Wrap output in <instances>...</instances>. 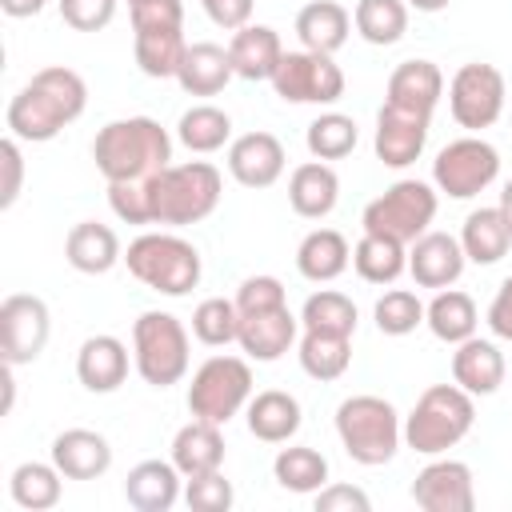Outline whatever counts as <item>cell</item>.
I'll use <instances>...</instances> for the list:
<instances>
[{"label":"cell","instance_id":"cell-29","mask_svg":"<svg viewBox=\"0 0 512 512\" xmlns=\"http://www.w3.org/2000/svg\"><path fill=\"white\" fill-rule=\"evenodd\" d=\"M64 256L76 272L84 276H104L116 260H120V240L108 224H96V220H80L68 228L64 236Z\"/></svg>","mask_w":512,"mask_h":512},{"label":"cell","instance_id":"cell-57","mask_svg":"<svg viewBox=\"0 0 512 512\" xmlns=\"http://www.w3.org/2000/svg\"><path fill=\"white\" fill-rule=\"evenodd\" d=\"M132 4H140V0H128V8H132Z\"/></svg>","mask_w":512,"mask_h":512},{"label":"cell","instance_id":"cell-48","mask_svg":"<svg viewBox=\"0 0 512 512\" xmlns=\"http://www.w3.org/2000/svg\"><path fill=\"white\" fill-rule=\"evenodd\" d=\"M128 12H132V28H184L180 0H140Z\"/></svg>","mask_w":512,"mask_h":512},{"label":"cell","instance_id":"cell-32","mask_svg":"<svg viewBox=\"0 0 512 512\" xmlns=\"http://www.w3.org/2000/svg\"><path fill=\"white\" fill-rule=\"evenodd\" d=\"M508 244H512V228H508L500 204L496 208L468 212V220L460 228V248H464V256L472 264H496V260H504L508 256Z\"/></svg>","mask_w":512,"mask_h":512},{"label":"cell","instance_id":"cell-42","mask_svg":"<svg viewBox=\"0 0 512 512\" xmlns=\"http://www.w3.org/2000/svg\"><path fill=\"white\" fill-rule=\"evenodd\" d=\"M236 332H240V308H236V300L208 296V300L196 304V312H192V336L200 344L224 348V344L236 340Z\"/></svg>","mask_w":512,"mask_h":512},{"label":"cell","instance_id":"cell-18","mask_svg":"<svg viewBox=\"0 0 512 512\" xmlns=\"http://www.w3.org/2000/svg\"><path fill=\"white\" fill-rule=\"evenodd\" d=\"M464 248L456 236L448 232H424L420 240H412L408 248V272L420 288H448L460 280L464 272Z\"/></svg>","mask_w":512,"mask_h":512},{"label":"cell","instance_id":"cell-53","mask_svg":"<svg viewBox=\"0 0 512 512\" xmlns=\"http://www.w3.org/2000/svg\"><path fill=\"white\" fill-rule=\"evenodd\" d=\"M44 4H48V0H0V8H4L8 16H16V20H24V16H36Z\"/></svg>","mask_w":512,"mask_h":512},{"label":"cell","instance_id":"cell-27","mask_svg":"<svg viewBox=\"0 0 512 512\" xmlns=\"http://www.w3.org/2000/svg\"><path fill=\"white\" fill-rule=\"evenodd\" d=\"M232 76H236V72H232L228 48H220V44H212V40L188 44V48H184V60H180V68H176V80H180V88H184L188 96H216V92H224V84H228Z\"/></svg>","mask_w":512,"mask_h":512},{"label":"cell","instance_id":"cell-45","mask_svg":"<svg viewBox=\"0 0 512 512\" xmlns=\"http://www.w3.org/2000/svg\"><path fill=\"white\" fill-rule=\"evenodd\" d=\"M184 500H188L192 512H228L236 496H232V484L220 472H204V476H188Z\"/></svg>","mask_w":512,"mask_h":512},{"label":"cell","instance_id":"cell-38","mask_svg":"<svg viewBox=\"0 0 512 512\" xmlns=\"http://www.w3.org/2000/svg\"><path fill=\"white\" fill-rule=\"evenodd\" d=\"M228 136H232V120H228V112L216 108V104H192V108L180 116V124H176V140H180L188 152H200V156L224 148Z\"/></svg>","mask_w":512,"mask_h":512},{"label":"cell","instance_id":"cell-9","mask_svg":"<svg viewBox=\"0 0 512 512\" xmlns=\"http://www.w3.org/2000/svg\"><path fill=\"white\" fill-rule=\"evenodd\" d=\"M436 216V192L424 180H396L392 188H384V196H376L364 208V232L376 236H392L400 244H412L428 232Z\"/></svg>","mask_w":512,"mask_h":512},{"label":"cell","instance_id":"cell-36","mask_svg":"<svg viewBox=\"0 0 512 512\" xmlns=\"http://www.w3.org/2000/svg\"><path fill=\"white\" fill-rule=\"evenodd\" d=\"M272 476L284 492H296V496H308V492H320L328 484V460L316 452V448H304V444H292V448H280L276 460H272Z\"/></svg>","mask_w":512,"mask_h":512},{"label":"cell","instance_id":"cell-40","mask_svg":"<svg viewBox=\"0 0 512 512\" xmlns=\"http://www.w3.org/2000/svg\"><path fill=\"white\" fill-rule=\"evenodd\" d=\"M352 364V336H328V332H304L300 340V368L312 380H340Z\"/></svg>","mask_w":512,"mask_h":512},{"label":"cell","instance_id":"cell-49","mask_svg":"<svg viewBox=\"0 0 512 512\" xmlns=\"http://www.w3.org/2000/svg\"><path fill=\"white\" fill-rule=\"evenodd\" d=\"M0 168H4V184H0V208H12L24 184V156H20V140L8 136L0 140Z\"/></svg>","mask_w":512,"mask_h":512},{"label":"cell","instance_id":"cell-10","mask_svg":"<svg viewBox=\"0 0 512 512\" xmlns=\"http://www.w3.org/2000/svg\"><path fill=\"white\" fill-rule=\"evenodd\" d=\"M496 176H500V152L480 136H460L444 144L432 160V184L452 200L480 196Z\"/></svg>","mask_w":512,"mask_h":512},{"label":"cell","instance_id":"cell-51","mask_svg":"<svg viewBox=\"0 0 512 512\" xmlns=\"http://www.w3.org/2000/svg\"><path fill=\"white\" fill-rule=\"evenodd\" d=\"M200 4H204L208 20L216 28H228V32H236L252 20V0H200Z\"/></svg>","mask_w":512,"mask_h":512},{"label":"cell","instance_id":"cell-44","mask_svg":"<svg viewBox=\"0 0 512 512\" xmlns=\"http://www.w3.org/2000/svg\"><path fill=\"white\" fill-rule=\"evenodd\" d=\"M372 316H376V328L384 336H408V332H416V324H424V304L408 288H388L376 300Z\"/></svg>","mask_w":512,"mask_h":512},{"label":"cell","instance_id":"cell-20","mask_svg":"<svg viewBox=\"0 0 512 512\" xmlns=\"http://www.w3.org/2000/svg\"><path fill=\"white\" fill-rule=\"evenodd\" d=\"M384 96H388L384 104H392V108L432 116V108L444 96V76H440V68L432 60H404V64L392 68Z\"/></svg>","mask_w":512,"mask_h":512},{"label":"cell","instance_id":"cell-39","mask_svg":"<svg viewBox=\"0 0 512 512\" xmlns=\"http://www.w3.org/2000/svg\"><path fill=\"white\" fill-rule=\"evenodd\" d=\"M300 324L304 332H328V336H352L356 332V304L336 292V288H320L304 300L300 308Z\"/></svg>","mask_w":512,"mask_h":512},{"label":"cell","instance_id":"cell-43","mask_svg":"<svg viewBox=\"0 0 512 512\" xmlns=\"http://www.w3.org/2000/svg\"><path fill=\"white\" fill-rule=\"evenodd\" d=\"M308 152L316 160H344L356 148V120L344 112H320L308 124Z\"/></svg>","mask_w":512,"mask_h":512},{"label":"cell","instance_id":"cell-35","mask_svg":"<svg viewBox=\"0 0 512 512\" xmlns=\"http://www.w3.org/2000/svg\"><path fill=\"white\" fill-rule=\"evenodd\" d=\"M408 244L392 240V236H376V232H364L360 244L352 248V268L360 280L368 284H392L404 268H408Z\"/></svg>","mask_w":512,"mask_h":512},{"label":"cell","instance_id":"cell-23","mask_svg":"<svg viewBox=\"0 0 512 512\" xmlns=\"http://www.w3.org/2000/svg\"><path fill=\"white\" fill-rule=\"evenodd\" d=\"M76 376L88 392H116L128 376V348L108 332L88 336L76 352Z\"/></svg>","mask_w":512,"mask_h":512},{"label":"cell","instance_id":"cell-5","mask_svg":"<svg viewBox=\"0 0 512 512\" xmlns=\"http://www.w3.org/2000/svg\"><path fill=\"white\" fill-rule=\"evenodd\" d=\"M336 436L344 444V452L364 464V468H376V464H388L404 440V428H400V416L396 408L384 400V396H348L340 400L336 408Z\"/></svg>","mask_w":512,"mask_h":512},{"label":"cell","instance_id":"cell-16","mask_svg":"<svg viewBox=\"0 0 512 512\" xmlns=\"http://www.w3.org/2000/svg\"><path fill=\"white\" fill-rule=\"evenodd\" d=\"M228 172L244 188H272L284 176V144L272 132H244L228 144Z\"/></svg>","mask_w":512,"mask_h":512},{"label":"cell","instance_id":"cell-28","mask_svg":"<svg viewBox=\"0 0 512 512\" xmlns=\"http://www.w3.org/2000/svg\"><path fill=\"white\" fill-rule=\"evenodd\" d=\"M348 32H352V16H348V8L336 4V0H312V4H304V8L296 12V36H300V44H304L308 52L332 56V52L344 48Z\"/></svg>","mask_w":512,"mask_h":512},{"label":"cell","instance_id":"cell-12","mask_svg":"<svg viewBox=\"0 0 512 512\" xmlns=\"http://www.w3.org/2000/svg\"><path fill=\"white\" fill-rule=\"evenodd\" d=\"M504 76L496 64H460L452 84H448V108H452V120L468 132H480V128H492L504 112Z\"/></svg>","mask_w":512,"mask_h":512},{"label":"cell","instance_id":"cell-3","mask_svg":"<svg viewBox=\"0 0 512 512\" xmlns=\"http://www.w3.org/2000/svg\"><path fill=\"white\" fill-rule=\"evenodd\" d=\"M220 172L208 160H188V164H168L156 176L144 180L148 192V224H200L204 216L216 212L220 204Z\"/></svg>","mask_w":512,"mask_h":512},{"label":"cell","instance_id":"cell-21","mask_svg":"<svg viewBox=\"0 0 512 512\" xmlns=\"http://www.w3.org/2000/svg\"><path fill=\"white\" fill-rule=\"evenodd\" d=\"M452 380L472 396H492L504 384V352L480 336L460 340L452 352Z\"/></svg>","mask_w":512,"mask_h":512},{"label":"cell","instance_id":"cell-15","mask_svg":"<svg viewBox=\"0 0 512 512\" xmlns=\"http://www.w3.org/2000/svg\"><path fill=\"white\" fill-rule=\"evenodd\" d=\"M428 124H432V116H420V112H404V108L384 104L380 116H376V140H372L376 160L388 164V168L416 164V156L428 144Z\"/></svg>","mask_w":512,"mask_h":512},{"label":"cell","instance_id":"cell-31","mask_svg":"<svg viewBox=\"0 0 512 512\" xmlns=\"http://www.w3.org/2000/svg\"><path fill=\"white\" fill-rule=\"evenodd\" d=\"M348 264H352V248H348V240H344L336 228H312V232L300 240V248H296V268H300V276L312 280V284L336 280Z\"/></svg>","mask_w":512,"mask_h":512},{"label":"cell","instance_id":"cell-2","mask_svg":"<svg viewBox=\"0 0 512 512\" xmlns=\"http://www.w3.org/2000/svg\"><path fill=\"white\" fill-rule=\"evenodd\" d=\"M92 160L108 184L116 180H148L172 160V136L152 116L108 120L92 140Z\"/></svg>","mask_w":512,"mask_h":512},{"label":"cell","instance_id":"cell-55","mask_svg":"<svg viewBox=\"0 0 512 512\" xmlns=\"http://www.w3.org/2000/svg\"><path fill=\"white\" fill-rule=\"evenodd\" d=\"M408 8H416V12H440V8H448L452 0H404Z\"/></svg>","mask_w":512,"mask_h":512},{"label":"cell","instance_id":"cell-46","mask_svg":"<svg viewBox=\"0 0 512 512\" xmlns=\"http://www.w3.org/2000/svg\"><path fill=\"white\" fill-rule=\"evenodd\" d=\"M116 16V0H60V20L76 32H100Z\"/></svg>","mask_w":512,"mask_h":512},{"label":"cell","instance_id":"cell-56","mask_svg":"<svg viewBox=\"0 0 512 512\" xmlns=\"http://www.w3.org/2000/svg\"><path fill=\"white\" fill-rule=\"evenodd\" d=\"M500 212H504V220H508V228H512V180H508L504 192H500Z\"/></svg>","mask_w":512,"mask_h":512},{"label":"cell","instance_id":"cell-1","mask_svg":"<svg viewBox=\"0 0 512 512\" xmlns=\"http://www.w3.org/2000/svg\"><path fill=\"white\" fill-rule=\"evenodd\" d=\"M88 108V84L80 80V72L52 64L40 68L8 104V132L16 140H32L44 144L52 136H60L72 120H80Z\"/></svg>","mask_w":512,"mask_h":512},{"label":"cell","instance_id":"cell-52","mask_svg":"<svg viewBox=\"0 0 512 512\" xmlns=\"http://www.w3.org/2000/svg\"><path fill=\"white\" fill-rule=\"evenodd\" d=\"M488 328L500 340H512V276H504V284L496 288L492 304H488Z\"/></svg>","mask_w":512,"mask_h":512},{"label":"cell","instance_id":"cell-54","mask_svg":"<svg viewBox=\"0 0 512 512\" xmlns=\"http://www.w3.org/2000/svg\"><path fill=\"white\" fill-rule=\"evenodd\" d=\"M0 384H4V416L12 412V400H16V380H12V364H4L0 372Z\"/></svg>","mask_w":512,"mask_h":512},{"label":"cell","instance_id":"cell-8","mask_svg":"<svg viewBox=\"0 0 512 512\" xmlns=\"http://www.w3.org/2000/svg\"><path fill=\"white\" fill-rule=\"evenodd\" d=\"M252 400V368L240 356H208L188 384V412L212 424H228Z\"/></svg>","mask_w":512,"mask_h":512},{"label":"cell","instance_id":"cell-6","mask_svg":"<svg viewBox=\"0 0 512 512\" xmlns=\"http://www.w3.org/2000/svg\"><path fill=\"white\" fill-rule=\"evenodd\" d=\"M128 272L164 296H188L200 284V252L176 232H144L124 252Z\"/></svg>","mask_w":512,"mask_h":512},{"label":"cell","instance_id":"cell-11","mask_svg":"<svg viewBox=\"0 0 512 512\" xmlns=\"http://www.w3.org/2000/svg\"><path fill=\"white\" fill-rule=\"evenodd\" d=\"M272 88L284 104H336L344 96V72L332 56L300 48L280 56L272 72Z\"/></svg>","mask_w":512,"mask_h":512},{"label":"cell","instance_id":"cell-25","mask_svg":"<svg viewBox=\"0 0 512 512\" xmlns=\"http://www.w3.org/2000/svg\"><path fill=\"white\" fill-rule=\"evenodd\" d=\"M172 464L180 468V476H204V472H220L224 464V436H220V424L212 420H200L192 416L176 440H172Z\"/></svg>","mask_w":512,"mask_h":512},{"label":"cell","instance_id":"cell-30","mask_svg":"<svg viewBox=\"0 0 512 512\" xmlns=\"http://www.w3.org/2000/svg\"><path fill=\"white\" fill-rule=\"evenodd\" d=\"M248 432L264 444H284L300 432V400L280 388H264L248 400Z\"/></svg>","mask_w":512,"mask_h":512},{"label":"cell","instance_id":"cell-22","mask_svg":"<svg viewBox=\"0 0 512 512\" xmlns=\"http://www.w3.org/2000/svg\"><path fill=\"white\" fill-rule=\"evenodd\" d=\"M228 56H232V72L240 80H272L280 56H284V44H280L276 28H268V24H244V28L232 32Z\"/></svg>","mask_w":512,"mask_h":512},{"label":"cell","instance_id":"cell-13","mask_svg":"<svg viewBox=\"0 0 512 512\" xmlns=\"http://www.w3.org/2000/svg\"><path fill=\"white\" fill-rule=\"evenodd\" d=\"M48 332H52V316H48V304L40 296H28V292L4 296V304H0V356H4V364H12V368L32 364L44 352Z\"/></svg>","mask_w":512,"mask_h":512},{"label":"cell","instance_id":"cell-50","mask_svg":"<svg viewBox=\"0 0 512 512\" xmlns=\"http://www.w3.org/2000/svg\"><path fill=\"white\" fill-rule=\"evenodd\" d=\"M372 500L356 484H324L316 492V512H368Z\"/></svg>","mask_w":512,"mask_h":512},{"label":"cell","instance_id":"cell-47","mask_svg":"<svg viewBox=\"0 0 512 512\" xmlns=\"http://www.w3.org/2000/svg\"><path fill=\"white\" fill-rule=\"evenodd\" d=\"M280 304H288V300H284V284H280L276 276H248V280L236 288V308H240V316L264 312V308H280Z\"/></svg>","mask_w":512,"mask_h":512},{"label":"cell","instance_id":"cell-4","mask_svg":"<svg viewBox=\"0 0 512 512\" xmlns=\"http://www.w3.org/2000/svg\"><path fill=\"white\" fill-rule=\"evenodd\" d=\"M472 420H476L472 392H464L460 384H432L420 392V400L404 420V444L420 456H440L472 432Z\"/></svg>","mask_w":512,"mask_h":512},{"label":"cell","instance_id":"cell-33","mask_svg":"<svg viewBox=\"0 0 512 512\" xmlns=\"http://www.w3.org/2000/svg\"><path fill=\"white\" fill-rule=\"evenodd\" d=\"M424 324L432 328L436 340L460 344V340L476 336L480 316H476V304H472L468 292H460V288H440V292L432 296V304L424 308Z\"/></svg>","mask_w":512,"mask_h":512},{"label":"cell","instance_id":"cell-19","mask_svg":"<svg viewBox=\"0 0 512 512\" xmlns=\"http://www.w3.org/2000/svg\"><path fill=\"white\" fill-rule=\"evenodd\" d=\"M52 464L64 472V480H96L112 468V448L92 428H64L52 440Z\"/></svg>","mask_w":512,"mask_h":512},{"label":"cell","instance_id":"cell-26","mask_svg":"<svg viewBox=\"0 0 512 512\" xmlns=\"http://www.w3.org/2000/svg\"><path fill=\"white\" fill-rule=\"evenodd\" d=\"M124 500L136 512H168L180 500V468L172 460H140L124 480Z\"/></svg>","mask_w":512,"mask_h":512},{"label":"cell","instance_id":"cell-24","mask_svg":"<svg viewBox=\"0 0 512 512\" xmlns=\"http://www.w3.org/2000/svg\"><path fill=\"white\" fill-rule=\"evenodd\" d=\"M340 200V176L324 160H308L288 176V204L304 220H324Z\"/></svg>","mask_w":512,"mask_h":512},{"label":"cell","instance_id":"cell-17","mask_svg":"<svg viewBox=\"0 0 512 512\" xmlns=\"http://www.w3.org/2000/svg\"><path fill=\"white\" fill-rule=\"evenodd\" d=\"M296 328H300V316H292L288 304L264 308V312H248V316H240L236 344L248 352V360L272 364V360H280V356L292 348Z\"/></svg>","mask_w":512,"mask_h":512},{"label":"cell","instance_id":"cell-41","mask_svg":"<svg viewBox=\"0 0 512 512\" xmlns=\"http://www.w3.org/2000/svg\"><path fill=\"white\" fill-rule=\"evenodd\" d=\"M352 24L368 44H396L408 32V4L404 0H356Z\"/></svg>","mask_w":512,"mask_h":512},{"label":"cell","instance_id":"cell-7","mask_svg":"<svg viewBox=\"0 0 512 512\" xmlns=\"http://www.w3.org/2000/svg\"><path fill=\"white\" fill-rule=\"evenodd\" d=\"M132 360L144 384L172 388L188 372V332L172 312H140L132 324Z\"/></svg>","mask_w":512,"mask_h":512},{"label":"cell","instance_id":"cell-34","mask_svg":"<svg viewBox=\"0 0 512 512\" xmlns=\"http://www.w3.org/2000/svg\"><path fill=\"white\" fill-rule=\"evenodd\" d=\"M132 32H136V44L132 48H136L140 72L152 76V80L176 76L180 60H184V48H188L184 28H132Z\"/></svg>","mask_w":512,"mask_h":512},{"label":"cell","instance_id":"cell-14","mask_svg":"<svg viewBox=\"0 0 512 512\" xmlns=\"http://www.w3.org/2000/svg\"><path fill=\"white\" fill-rule=\"evenodd\" d=\"M412 500L424 512H472L476 508L472 468L464 460H432L428 468L416 472Z\"/></svg>","mask_w":512,"mask_h":512},{"label":"cell","instance_id":"cell-37","mask_svg":"<svg viewBox=\"0 0 512 512\" xmlns=\"http://www.w3.org/2000/svg\"><path fill=\"white\" fill-rule=\"evenodd\" d=\"M60 480H64V472H60L56 464L28 460V464H20V468L12 472L8 492H12V500H16L20 508H28V512H48V508L60 504Z\"/></svg>","mask_w":512,"mask_h":512}]
</instances>
